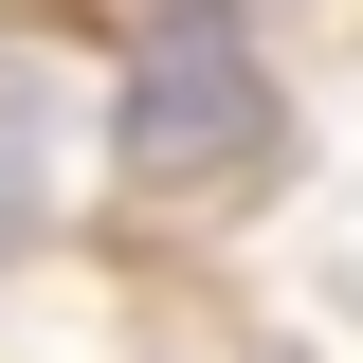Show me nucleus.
Wrapping results in <instances>:
<instances>
[{
	"label": "nucleus",
	"mask_w": 363,
	"mask_h": 363,
	"mask_svg": "<svg viewBox=\"0 0 363 363\" xmlns=\"http://www.w3.org/2000/svg\"><path fill=\"white\" fill-rule=\"evenodd\" d=\"M272 145V73L236 55V18H164V37L128 55V91H109V164L164 182V200H200V182H236Z\"/></svg>",
	"instance_id": "f257e3e1"
}]
</instances>
